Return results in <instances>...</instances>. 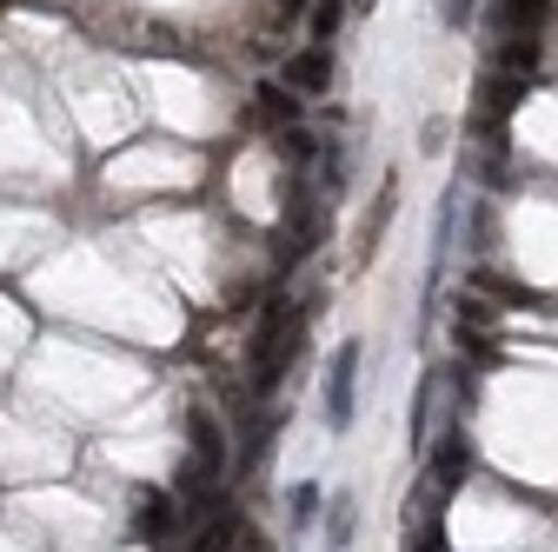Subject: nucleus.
<instances>
[{
  "label": "nucleus",
  "instance_id": "nucleus-22",
  "mask_svg": "<svg viewBox=\"0 0 558 552\" xmlns=\"http://www.w3.org/2000/svg\"><path fill=\"white\" fill-rule=\"evenodd\" d=\"M233 552H259V539H246V545H233Z\"/></svg>",
  "mask_w": 558,
  "mask_h": 552
},
{
  "label": "nucleus",
  "instance_id": "nucleus-3",
  "mask_svg": "<svg viewBox=\"0 0 558 552\" xmlns=\"http://www.w3.org/2000/svg\"><path fill=\"white\" fill-rule=\"evenodd\" d=\"M293 326H300V313H293V300L287 293H272L266 307H259V320H253V339H246V360L259 367V360H272L279 347L293 339Z\"/></svg>",
  "mask_w": 558,
  "mask_h": 552
},
{
  "label": "nucleus",
  "instance_id": "nucleus-19",
  "mask_svg": "<svg viewBox=\"0 0 558 552\" xmlns=\"http://www.w3.org/2000/svg\"><path fill=\"white\" fill-rule=\"evenodd\" d=\"M405 552H452V545H446V526H418Z\"/></svg>",
  "mask_w": 558,
  "mask_h": 552
},
{
  "label": "nucleus",
  "instance_id": "nucleus-17",
  "mask_svg": "<svg viewBox=\"0 0 558 552\" xmlns=\"http://www.w3.org/2000/svg\"><path fill=\"white\" fill-rule=\"evenodd\" d=\"M353 532H360V513L339 500V506H332V519H326V545H332V552H345V545H353Z\"/></svg>",
  "mask_w": 558,
  "mask_h": 552
},
{
  "label": "nucleus",
  "instance_id": "nucleus-16",
  "mask_svg": "<svg viewBox=\"0 0 558 552\" xmlns=\"http://www.w3.org/2000/svg\"><path fill=\"white\" fill-rule=\"evenodd\" d=\"M306 21H313V40H332V34L345 27V0H313Z\"/></svg>",
  "mask_w": 558,
  "mask_h": 552
},
{
  "label": "nucleus",
  "instance_id": "nucleus-21",
  "mask_svg": "<svg viewBox=\"0 0 558 552\" xmlns=\"http://www.w3.org/2000/svg\"><path fill=\"white\" fill-rule=\"evenodd\" d=\"M272 8H279V14H287V21H300V14L313 8V0H272Z\"/></svg>",
  "mask_w": 558,
  "mask_h": 552
},
{
  "label": "nucleus",
  "instance_id": "nucleus-1",
  "mask_svg": "<svg viewBox=\"0 0 558 552\" xmlns=\"http://www.w3.org/2000/svg\"><path fill=\"white\" fill-rule=\"evenodd\" d=\"M353 380H360V339H339L332 367H326V420H332V433L353 427Z\"/></svg>",
  "mask_w": 558,
  "mask_h": 552
},
{
  "label": "nucleus",
  "instance_id": "nucleus-20",
  "mask_svg": "<svg viewBox=\"0 0 558 552\" xmlns=\"http://www.w3.org/2000/svg\"><path fill=\"white\" fill-rule=\"evenodd\" d=\"M439 14H446V27H465V21H472V0H446Z\"/></svg>",
  "mask_w": 558,
  "mask_h": 552
},
{
  "label": "nucleus",
  "instance_id": "nucleus-4",
  "mask_svg": "<svg viewBox=\"0 0 558 552\" xmlns=\"http://www.w3.org/2000/svg\"><path fill=\"white\" fill-rule=\"evenodd\" d=\"M392 206H399V180L386 173L379 193H373V206H366V220H360V240H353V273L373 266V253H379V240H386V227H392Z\"/></svg>",
  "mask_w": 558,
  "mask_h": 552
},
{
  "label": "nucleus",
  "instance_id": "nucleus-12",
  "mask_svg": "<svg viewBox=\"0 0 558 552\" xmlns=\"http://www.w3.org/2000/svg\"><path fill=\"white\" fill-rule=\"evenodd\" d=\"M233 545H240V519H233L227 506L199 519V539H193V552H233Z\"/></svg>",
  "mask_w": 558,
  "mask_h": 552
},
{
  "label": "nucleus",
  "instance_id": "nucleus-14",
  "mask_svg": "<svg viewBox=\"0 0 558 552\" xmlns=\"http://www.w3.org/2000/svg\"><path fill=\"white\" fill-rule=\"evenodd\" d=\"M279 160H287V167H300V173H306V167L319 160V141H313L306 127H279Z\"/></svg>",
  "mask_w": 558,
  "mask_h": 552
},
{
  "label": "nucleus",
  "instance_id": "nucleus-18",
  "mask_svg": "<svg viewBox=\"0 0 558 552\" xmlns=\"http://www.w3.org/2000/svg\"><path fill=\"white\" fill-rule=\"evenodd\" d=\"M287 506H293V526L306 532V526L319 519V487H313V479H300V487H293V500H287Z\"/></svg>",
  "mask_w": 558,
  "mask_h": 552
},
{
  "label": "nucleus",
  "instance_id": "nucleus-5",
  "mask_svg": "<svg viewBox=\"0 0 558 552\" xmlns=\"http://www.w3.org/2000/svg\"><path fill=\"white\" fill-rule=\"evenodd\" d=\"M180 532V506H173V493H133V539L140 545H167Z\"/></svg>",
  "mask_w": 558,
  "mask_h": 552
},
{
  "label": "nucleus",
  "instance_id": "nucleus-6",
  "mask_svg": "<svg viewBox=\"0 0 558 552\" xmlns=\"http://www.w3.org/2000/svg\"><path fill=\"white\" fill-rule=\"evenodd\" d=\"M519 100H525V81H519V74H499V67H493V74L478 81V120H485V127L512 120V113H519Z\"/></svg>",
  "mask_w": 558,
  "mask_h": 552
},
{
  "label": "nucleus",
  "instance_id": "nucleus-2",
  "mask_svg": "<svg viewBox=\"0 0 558 552\" xmlns=\"http://www.w3.org/2000/svg\"><path fill=\"white\" fill-rule=\"evenodd\" d=\"M426 472H433V487H446V493H459L465 479H472V433L459 420L446 427V440L426 446Z\"/></svg>",
  "mask_w": 558,
  "mask_h": 552
},
{
  "label": "nucleus",
  "instance_id": "nucleus-15",
  "mask_svg": "<svg viewBox=\"0 0 558 552\" xmlns=\"http://www.w3.org/2000/svg\"><path fill=\"white\" fill-rule=\"evenodd\" d=\"M551 21V0H506V34H538Z\"/></svg>",
  "mask_w": 558,
  "mask_h": 552
},
{
  "label": "nucleus",
  "instance_id": "nucleus-8",
  "mask_svg": "<svg viewBox=\"0 0 558 552\" xmlns=\"http://www.w3.org/2000/svg\"><path fill=\"white\" fill-rule=\"evenodd\" d=\"M300 113H306V107H300V94H293L287 81H259V87H253V120H259V127H300Z\"/></svg>",
  "mask_w": 558,
  "mask_h": 552
},
{
  "label": "nucleus",
  "instance_id": "nucleus-11",
  "mask_svg": "<svg viewBox=\"0 0 558 552\" xmlns=\"http://www.w3.org/2000/svg\"><path fill=\"white\" fill-rule=\"evenodd\" d=\"M499 74H519V81L538 74V34H506L499 40Z\"/></svg>",
  "mask_w": 558,
  "mask_h": 552
},
{
  "label": "nucleus",
  "instance_id": "nucleus-7",
  "mask_svg": "<svg viewBox=\"0 0 558 552\" xmlns=\"http://www.w3.org/2000/svg\"><path fill=\"white\" fill-rule=\"evenodd\" d=\"M186 440H193V466L227 472V440H220V420L206 406H186Z\"/></svg>",
  "mask_w": 558,
  "mask_h": 552
},
{
  "label": "nucleus",
  "instance_id": "nucleus-9",
  "mask_svg": "<svg viewBox=\"0 0 558 552\" xmlns=\"http://www.w3.org/2000/svg\"><path fill=\"white\" fill-rule=\"evenodd\" d=\"M287 87H293V94H326V87H332V47H326V40H313L306 53H293Z\"/></svg>",
  "mask_w": 558,
  "mask_h": 552
},
{
  "label": "nucleus",
  "instance_id": "nucleus-10",
  "mask_svg": "<svg viewBox=\"0 0 558 552\" xmlns=\"http://www.w3.org/2000/svg\"><path fill=\"white\" fill-rule=\"evenodd\" d=\"M465 287H472L478 300H493V307H532V293L512 280V273H493V266H472V273H465Z\"/></svg>",
  "mask_w": 558,
  "mask_h": 552
},
{
  "label": "nucleus",
  "instance_id": "nucleus-13",
  "mask_svg": "<svg viewBox=\"0 0 558 552\" xmlns=\"http://www.w3.org/2000/svg\"><path fill=\"white\" fill-rule=\"evenodd\" d=\"M452 320H459V333H493V326H499V307H493V300H478L472 287H459Z\"/></svg>",
  "mask_w": 558,
  "mask_h": 552
}]
</instances>
